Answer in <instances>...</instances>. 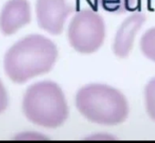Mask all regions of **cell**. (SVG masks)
<instances>
[{"mask_svg": "<svg viewBox=\"0 0 155 143\" xmlns=\"http://www.w3.org/2000/svg\"><path fill=\"white\" fill-rule=\"evenodd\" d=\"M58 55L57 46L51 39L43 35H28L7 51L4 70L10 80L24 84L33 78L49 72Z\"/></svg>", "mask_w": 155, "mask_h": 143, "instance_id": "6da1fadb", "label": "cell"}, {"mask_svg": "<svg viewBox=\"0 0 155 143\" xmlns=\"http://www.w3.org/2000/svg\"><path fill=\"white\" fill-rule=\"evenodd\" d=\"M76 107L89 121L104 126L124 122L129 115L126 97L117 89L101 83H91L77 91Z\"/></svg>", "mask_w": 155, "mask_h": 143, "instance_id": "7a4b0ae2", "label": "cell"}, {"mask_svg": "<svg viewBox=\"0 0 155 143\" xmlns=\"http://www.w3.org/2000/svg\"><path fill=\"white\" fill-rule=\"evenodd\" d=\"M22 109L30 122L46 128L60 127L68 117V106L64 92L51 80L30 85L24 94Z\"/></svg>", "mask_w": 155, "mask_h": 143, "instance_id": "3957f363", "label": "cell"}, {"mask_svg": "<svg viewBox=\"0 0 155 143\" xmlns=\"http://www.w3.org/2000/svg\"><path fill=\"white\" fill-rule=\"evenodd\" d=\"M106 27L103 18L91 8L77 12L68 28L71 47L81 54H92L104 43Z\"/></svg>", "mask_w": 155, "mask_h": 143, "instance_id": "277c9868", "label": "cell"}, {"mask_svg": "<svg viewBox=\"0 0 155 143\" xmlns=\"http://www.w3.org/2000/svg\"><path fill=\"white\" fill-rule=\"evenodd\" d=\"M75 8L67 0H37L36 16L38 27L50 35H60L68 18Z\"/></svg>", "mask_w": 155, "mask_h": 143, "instance_id": "5b68a950", "label": "cell"}, {"mask_svg": "<svg viewBox=\"0 0 155 143\" xmlns=\"http://www.w3.org/2000/svg\"><path fill=\"white\" fill-rule=\"evenodd\" d=\"M31 21V8L28 0H8L0 12V31L10 36Z\"/></svg>", "mask_w": 155, "mask_h": 143, "instance_id": "8992f818", "label": "cell"}, {"mask_svg": "<svg viewBox=\"0 0 155 143\" xmlns=\"http://www.w3.org/2000/svg\"><path fill=\"white\" fill-rule=\"evenodd\" d=\"M146 21V16L141 12H134L122 21L118 28L112 45L116 57H127L133 47L135 37Z\"/></svg>", "mask_w": 155, "mask_h": 143, "instance_id": "52a82bcc", "label": "cell"}, {"mask_svg": "<svg viewBox=\"0 0 155 143\" xmlns=\"http://www.w3.org/2000/svg\"><path fill=\"white\" fill-rule=\"evenodd\" d=\"M95 3L106 12L122 15L135 10L138 7V0H94Z\"/></svg>", "mask_w": 155, "mask_h": 143, "instance_id": "ba28073f", "label": "cell"}, {"mask_svg": "<svg viewBox=\"0 0 155 143\" xmlns=\"http://www.w3.org/2000/svg\"><path fill=\"white\" fill-rule=\"evenodd\" d=\"M140 50L145 57L155 62V27L143 33L140 42Z\"/></svg>", "mask_w": 155, "mask_h": 143, "instance_id": "9c48e42d", "label": "cell"}, {"mask_svg": "<svg viewBox=\"0 0 155 143\" xmlns=\"http://www.w3.org/2000/svg\"><path fill=\"white\" fill-rule=\"evenodd\" d=\"M144 103L147 114L155 121V77L147 83L144 89Z\"/></svg>", "mask_w": 155, "mask_h": 143, "instance_id": "30bf717a", "label": "cell"}, {"mask_svg": "<svg viewBox=\"0 0 155 143\" xmlns=\"http://www.w3.org/2000/svg\"><path fill=\"white\" fill-rule=\"evenodd\" d=\"M8 96L2 81L0 80V114H2L8 108Z\"/></svg>", "mask_w": 155, "mask_h": 143, "instance_id": "8fae6325", "label": "cell"}]
</instances>
